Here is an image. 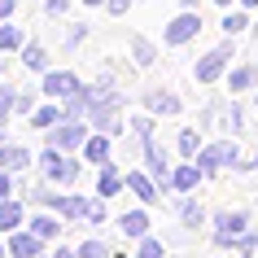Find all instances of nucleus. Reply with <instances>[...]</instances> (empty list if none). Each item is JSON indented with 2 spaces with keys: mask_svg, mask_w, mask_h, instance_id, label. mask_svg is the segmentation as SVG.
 I'll return each mask as SVG.
<instances>
[{
  "mask_svg": "<svg viewBox=\"0 0 258 258\" xmlns=\"http://www.w3.org/2000/svg\"><path fill=\"white\" fill-rule=\"evenodd\" d=\"M14 114H18V92L14 88H0V127L14 118Z\"/></svg>",
  "mask_w": 258,
  "mask_h": 258,
  "instance_id": "obj_28",
  "label": "nucleus"
},
{
  "mask_svg": "<svg viewBox=\"0 0 258 258\" xmlns=\"http://www.w3.org/2000/svg\"><path fill=\"white\" fill-rule=\"evenodd\" d=\"M179 9H202V0H179Z\"/></svg>",
  "mask_w": 258,
  "mask_h": 258,
  "instance_id": "obj_37",
  "label": "nucleus"
},
{
  "mask_svg": "<svg viewBox=\"0 0 258 258\" xmlns=\"http://www.w3.org/2000/svg\"><path fill=\"white\" fill-rule=\"evenodd\" d=\"M40 175L48 179V184H75V179H79V162H75L66 149H53V145H48V149L40 153Z\"/></svg>",
  "mask_w": 258,
  "mask_h": 258,
  "instance_id": "obj_4",
  "label": "nucleus"
},
{
  "mask_svg": "<svg viewBox=\"0 0 258 258\" xmlns=\"http://www.w3.org/2000/svg\"><path fill=\"white\" fill-rule=\"evenodd\" d=\"M0 88H5V83H0Z\"/></svg>",
  "mask_w": 258,
  "mask_h": 258,
  "instance_id": "obj_44",
  "label": "nucleus"
},
{
  "mask_svg": "<svg viewBox=\"0 0 258 258\" xmlns=\"http://www.w3.org/2000/svg\"><path fill=\"white\" fill-rule=\"evenodd\" d=\"M219 27H223V35H241V31L249 27V9H228Z\"/></svg>",
  "mask_w": 258,
  "mask_h": 258,
  "instance_id": "obj_25",
  "label": "nucleus"
},
{
  "mask_svg": "<svg viewBox=\"0 0 258 258\" xmlns=\"http://www.w3.org/2000/svg\"><path fill=\"white\" fill-rule=\"evenodd\" d=\"M127 192H132L140 206H158L162 202V188L153 184V175L145 171V166H132V171H127Z\"/></svg>",
  "mask_w": 258,
  "mask_h": 258,
  "instance_id": "obj_9",
  "label": "nucleus"
},
{
  "mask_svg": "<svg viewBox=\"0 0 258 258\" xmlns=\"http://www.w3.org/2000/svg\"><path fill=\"white\" fill-rule=\"evenodd\" d=\"M114 258H122V254H114Z\"/></svg>",
  "mask_w": 258,
  "mask_h": 258,
  "instance_id": "obj_43",
  "label": "nucleus"
},
{
  "mask_svg": "<svg viewBox=\"0 0 258 258\" xmlns=\"http://www.w3.org/2000/svg\"><path fill=\"white\" fill-rule=\"evenodd\" d=\"M215 5H223V9H232V0H215Z\"/></svg>",
  "mask_w": 258,
  "mask_h": 258,
  "instance_id": "obj_42",
  "label": "nucleus"
},
{
  "mask_svg": "<svg viewBox=\"0 0 258 258\" xmlns=\"http://www.w3.org/2000/svg\"><path fill=\"white\" fill-rule=\"evenodd\" d=\"M228 61H236V53H232V35L223 44H215L206 57L192 61V79H197V83H219L223 75H228Z\"/></svg>",
  "mask_w": 258,
  "mask_h": 258,
  "instance_id": "obj_2",
  "label": "nucleus"
},
{
  "mask_svg": "<svg viewBox=\"0 0 258 258\" xmlns=\"http://www.w3.org/2000/svg\"><path fill=\"white\" fill-rule=\"evenodd\" d=\"M197 31H202V9H184L179 18H171V22L162 27V44L179 48V44H188Z\"/></svg>",
  "mask_w": 258,
  "mask_h": 258,
  "instance_id": "obj_7",
  "label": "nucleus"
},
{
  "mask_svg": "<svg viewBox=\"0 0 258 258\" xmlns=\"http://www.w3.org/2000/svg\"><path fill=\"white\" fill-rule=\"evenodd\" d=\"M22 27H14V22H9V18H5V22H0V53H22Z\"/></svg>",
  "mask_w": 258,
  "mask_h": 258,
  "instance_id": "obj_22",
  "label": "nucleus"
},
{
  "mask_svg": "<svg viewBox=\"0 0 258 258\" xmlns=\"http://www.w3.org/2000/svg\"><path fill=\"white\" fill-rule=\"evenodd\" d=\"M136 258H162V241H158V236H140Z\"/></svg>",
  "mask_w": 258,
  "mask_h": 258,
  "instance_id": "obj_29",
  "label": "nucleus"
},
{
  "mask_svg": "<svg viewBox=\"0 0 258 258\" xmlns=\"http://www.w3.org/2000/svg\"><path fill=\"white\" fill-rule=\"evenodd\" d=\"M48 210H57L61 219H88V197H79V192H53V202H48Z\"/></svg>",
  "mask_w": 258,
  "mask_h": 258,
  "instance_id": "obj_13",
  "label": "nucleus"
},
{
  "mask_svg": "<svg viewBox=\"0 0 258 258\" xmlns=\"http://www.w3.org/2000/svg\"><path fill=\"white\" fill-rule=\"evenodd\" d=\"M14 188H18V175L0 166V202H5V197H14Z\"/></svg>",
  "mask_w": 258,
  "mask_h": 258,
  "instance_id": "obj_31",
  "label": "nucleus"
},
{
  "mask_svg": "<svg viewBox=\"0 0 258 258\" xmlns=\"http://www.w3.org/2000/svg\"><path fill=\"white\" fill-rule=\"evenodd\" d=\"M79 5H88V9H105V0H79Z\"/></svg>",
  "mask_w": 258,
  "mask_h": 258,
  "instance_id": "obj_38",
  "label": "nucleus"
},
{
  "mask_svg": "<svg viewBox=\"0 0 258 258\" xmlns=\"http://www.w3.org/2000/svg\"><path fill=\"white\" fill-rule=\"evenodd\" d=\"M175 145H179V153H184V158H197V153H202V132H197V127H184Z\"/></svg>",
  "mask_w": 258,
  "mask_h": 258,
  "instance_id": "obj_26",
  "label": "nucleus"
},
{
  "mask_svg": "<svg viewBox=\"0 0 258 258\" xmlns=\"http://www.w3.org/2000/svg\"><path fill=\"white\" fill-rule=\"evenodd\" d=\"M22 66L27 70H48V48H44V44H22Z\"/></svg>",
  "mask_w": 258,
  "mask_h": 258,
  "instance_id": "obj_23",
  "label": "nucleus"
},
{
  "mask_svg": "<svg viewBox=\"0 0 258 258\" xmlns=\"http://www.w3.org/2000/svg\"><path fill=\"white\" fill-rule=\"evenodd\" d=\"M109 140L114 136H105V132H92V136H88V145H83V162H92V166H105L109 162Z\"/></svg>",
  "mask_w": 258,
  "mask_h": 258,
  "instance_id": "obj_14",
  "label": "nucleus"
},
{
  "mask_svg": "<svg viewBox=\"0 0 258 258\" xmlns=\"http://www.w3.org/2000/svg\"><path fill=\"white\" fill-rule=\"evenodd\" d=\"M0 258H9V241H0Z\"/></svg>",
  "mask_w": 258,
  "mask_h": 258,
  "instance_id": "obj_40",
  "label": "nucleus"
},
{
  "mask_svg": "<svg viewBox=\"0 0 258 258\" xmlns=\"http://www.w3.org/2000/svg\"><path fill=\"white\" fill-rule=\"evenodd\" d=\"M0 166H5V171H14V175H27L31 166H35V158H31L27 145H18V140H5V149H0Z\"/></svg>",
  "mask_w": 258,
  "mask_h": 258,
  "instance_id": "obj_11",
  "label": "nucleus"
},
{
  "mask_svg": "<svg viewBox=\"0 0 258 258\" xmlns=\"http://www.w3.org/2000/svg\"><path fill=\"white\" fill-rule=\"evenodd\" d=\"M83 40H88V27H83V22H70V31H66V44H70V48H79Z\"/></svg>",
  "mask_w": 258,
  "mask_h": 258,
  "instance_id": "obj_32",
  "label": "nucleus"
},
{
  "mask_svg": "<svg viewBox=\"0 0 258 258\" xmlns=\"http://www.w3.org/2000/svg\"><path fill=\"white\" fill-rule=\"evenodd\" d=\"M236 5H241V9H258V0H236Z\"/></svg>",
  "mask_w": 258,
  "mask_h": 258,
  "instance_id": "obj_39",
  "label": "nucleus"
},
{
  "mask_svg": "<svg viewBox=\"0 0 258 258\" xmlns=\"http://www.w3.org/2000/svg\"><path fill=\"white\" fill-rule=\"evenodd\" d=\"M105 9H109V14H114V18H122V14H127V9H132V0H105Z\"/></svg>",
  "mask_w": 258,
  "mask_h": 258,
  "instance_id": "obj_34",
  "label": "nucleus"
},
{
  "mask_svg": "<svg viewBox=\"0 0 258 258\" xmlns=\"http://www.w3.org/2000/svg\"><path fill=\"white\" fill-rule=\"evenodd\" d=\"M44 258H79V249H66V245H57V249H48Z\"/></svg>",
  "mask_w": 258,
  "mask_h": 258,
  "instance_id": "obj_35",
  "label": "nucleus"
},
{
  "mask_svg": "<svg viewBox=\"0 0 258 258\" xmlns=\"http://www.w3.org/2000/svg\"><path fill=\"white\" fill-rule=\"evenodd\" d=\"M5 140H9V136H5V127H0V149H5Z\"/></svg>",
  "mask_w": 258,
  "mask_h": 258,
  "instance_id": "obj_41",
  "label": "nucleus"
},
{
  "mask_svg": "<svg viewBox=\"0 0 258 258\" xmlns=\"http://www.w3.org/2000/svg\"><path fill=\"white\" fill-rule=\"evenodd\" d=\"M96 171H101V175H96V192H101L105 202H109V197H118V192L127 188V175H122V166L114 162V158H109L105 166H96Z\"/></svg>",
  "mask_w": 258,
  "mask_h": 258,
  "instance_id": "obj_12",
  "label": "nucleus"
},
{
  "mask_svg": "<svg viewBox=\"0 0 258 258\" xmlns=\"http://www.w3.org/2000/svg\"><path fill=\"white\" fill-rule=\"evenodd\" d=\"M66 9H70V0H44V14L48 18H61Z\"/></svg>",
  "mask_w": 258,
  "mask_h": 258,
  "instance_id": "obj_33",
  "label": "nucleus"
},
{
  "mask_svg": "<svg viewBox=\"0 0 258 258\" xmlns=\"http://www.w3.org/2000/svg\"><path fill=\"white\" fill-rule=\"evenodd\" d=\"M35 96H44V92H27V88L18 92V114H22V118H31V114H35Z\"/></svg>",
  "mask_w": 258,
  "mask_h": 258,
  "instance_id": "obj_30",
  "label": "nucleus"
},
{
  "mask_svg": "<svg viewBox=\"0 0 258 258\" xmlns=\"http://www.w3.org/2000/svg\"><path fill=\"white\" fill-rule=\"evenodd\" d=\"M202 166L192 162V158H184V166H175V192H197V184H202Z\"/></svg>",
  "mask_w": 258,
  "mask_h": 258,
  "instance_id": "obj_16",
  "label": "nucleus"
},
{
  "mask_svg": "<svg viewBox=\"0 0 258 258\" xmlns=\"http://www.w3.org/2000/svg\"><path fill=\"white\" fill-rule=\"evenodd\" d=\"M40 92L48 96V101H70V96H79V92H83V79L75 75V70H44Z\"/></svg>",
  "mask_w": 258,
  "mask_h": 258,
  "instance_id": "obj_6",
  "label": "nucleus"
},
{
  "mask_svg": "<svg viewBox=\"0 0 258 258\" xmlns=\"http://www.w3.org/2000/svg\"><path fill=\"white\" fill-rule=\"evenodd\" d=\"M245 232H249V215L245 210H219L215 215V245L219 249H236Z\"/></svg>",
  "mask_w": 258,
  "mask_h": 258,
  "instance_id": "obj_5",
  "label": "nucleus"
},
{
  "mask_svg": "<svg viewBox=\"0 0 258 258\" xmlns=\"http://www.w3.org/2000/svg\"><path fill=\"white\" fill-rule=\"evenodd\" d=\"M132 57H136V66H140V70H149L153 61H158V48H153L145 35H132Z\"/></svg>",
  "mask_w": 258,
  "mask_h": 258,
  "instance_id": "obj_24",
  "label": "nucleus"
},
{
  "mask_svg": "<svg viewBox=\"0 0 258 258\" xmlns=\"http://www.w3.org/2000/svg\"><path fill=\"white\" fill-rule=\"evenodd\" d=\"M14 5H18V0H0V22H5V18L14 14Z\"/></svg>",
  "mask_w": 258,
  "mask_h": 258,
  "instance_id": "obj_36",
  "label": "nucleus"
},
{
  "mask_svg": "<svg viewBox=\"0 0 258 258\" xmlns=\"http://www.w3.org/2000/svg\"><path fill=\"white\" fill-rule=\"evenodd\" d=\"M79 258H114V249H109L101 236H88V241L79 245Z\"/></svg>",
  "mask_w": 258,
  "mask_h": 258,
  "instance_id": "obj_27",
  "label": "nucleus"
},
{
  "mask_svg": "<svg viewBox=\"0 0 258 258\" xmlns=\"http://www.w3.org/2000/svg\"><path fill=\"white\" fill-rule=\"evenodd\" d=\"M254 83H258V66H254V61H245V66H236V70L228 75V88H232V96L249 92Z\"/></svg>",
  "mask_w": 258,
  "mask_h": 258,
  "instance_id": "obj_19",
  "label": "nucleus"
},
{
  "mask_svg": "<svg viewBox=\"0 0 258 258\" xmlns=\"http://www.w3.org/2000/svg\"><path fill=\"white\" fill-rule=\"evenodd\" d=\"M118 232H122V236H132V241L149 236V215H145V206H140V210H122V219H118Z\"/></svg>",
  "mask_w": 258,
  "mask_h": 258,
  "instance_id": "obj_15",
  "label": "nucleus"
},
{
  "mask_svg": "<svg viewBox=\"0 0 258 258\" xmlns=\"http://www.w3.org/2000/svg\"><path fill=\"white\" fill-rule=\"evenodd\" d=\"M179 219H184V228H188V232H197L206 223V206L197 202L192 192H184V202H179Z\"/></svg>",
  "mask_w": 258,
  "mask_h": 258,
  "instance_id": "obj_18",
  "label": "nucleus"
},
{
  "mask_svg": "<svg viewBox=\"0 0 258 258\" xmlns=\"http://www.w3.org/2000/svg\"><path fill=\"white\" fill-rule=\"evenodd\" d=\"M88 136H92V122H88V118H61L57 127H48V132H44V140H48L53 149H66V153L83 149V145H88Z\"/></svg>",
  "mask_w": 258,
  "mask_h": 258,
  "instance_id": "obj_3",
  "label": "nucleus"
},
{
  "mask_svg": "<svg viewBox=\"0 0 258 258\" xmlns=\"http://www.w3.org/2000/svg\"><path fill=\"white\" fill-rule=\"evenodd\" d=\"M57 219H61L57 210H53V215H35L27 228H31V232H40L44 241H57V236H61V223H57Z\"/></svg>",
  "mask_w": 258,
  "mask_h": 258,
  "instance_id": "obj_21",
  "label": "nucleus"
},
{
  "mask_svg": "<svg viewBox=\"0 0 258 258\" xmlns=\"http://www.w3.org/2000/svg\"><path fill=\"white\" fill-rule=\"evenodd\" d=\"M140 101H145V109H149L153 118H158V114H162V118H175L179 109H184V101H179L171 88H145V96H140Z\"/></svg>",
  "mask_w": 258,
  "mask_h": 258,
  "instance_id": "obj_10",
  "label": "nucleus"
},
{
  "mask_svg": "<svg viewBox=\"0 0 258 258\" xmlns=\"http://www.w3.org/2000/svg\"><path fill=\"white\" fill-rule=\"evenodd\" d=\"M61 118H66V109L57 105V101H53V105H35V114H31V127H40V132H48V127H57Z\"/></svg>",
  "mask_w": 258,
  "mask_h": 258,
  "instance_id": "obj_20",
  "label": "nucleus"
},
{
  "mask_svg": "<svg viewBox=\"0 0 258 258\" xmlns=\"http://www.w3.org/2000/svg\"><path fill=\"white\" fill-rule=\"evenodd\" d=\"M192 162L202 166V175H206V179H215L223 166H232V171H236V162H241V145H236V136L215 140V145H202V153H197Z\"/></svg>",
  "mask_w": 258,
  "mask_h": 258,
  "instance_id": "obj_1",
  "label": "nucleus"
},
{
  "mask_svg": "<svg viewBox=\"0 0 258 258\" xmlns=\"http://www.w3.org/2000/svg\"><path fill=\"white\" fill-rule=\"evenodd\" d=\"M5 241H9V258H44V236L31 228H18V232H5Z\"/></svg>",
  "mask_w": 258,
  "mask_h": 258,
  "instance_id": "obj_8",
  "label": "nucleus"
},
{
  "mask_svg": "<svg viewBox=\"0 0 258 258\" xmlns=\"http://www.w3.org/2000/svg\"><path fill=\"white\" fill-rule=\"evenodd\" d=\"M22 219H27V210H22L18 197H5V202H0V232H18Z\"/></svg>",
  "mask_w": 258,
  "mask_h": 258,
  "instance_id": "obj_17",
  "label": "nucleus"
}]
</instances>
